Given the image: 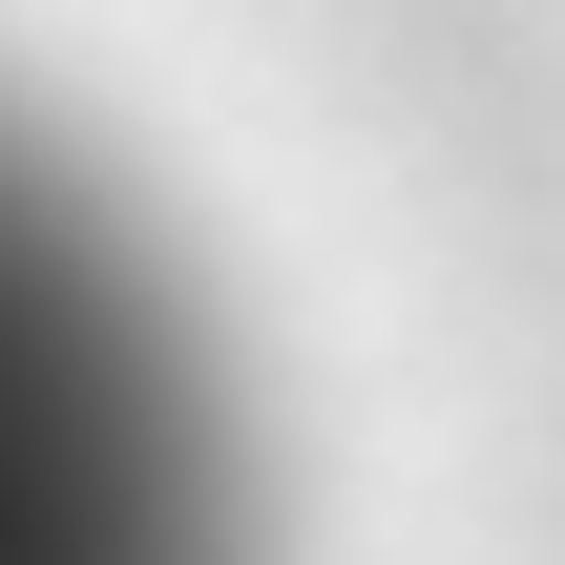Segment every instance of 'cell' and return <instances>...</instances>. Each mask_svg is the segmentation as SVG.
<instances>
[{
	"mask_svg": "<svg viewBox=\"0 0 565 565\" xmlns=\"http://www.w3.org/2000/svg\"><path fill=\"white\" fill-rule=\"evenodd\" d=\"M0 565H252V461L168 252L0 126Z\"/></svg>",
	"mask_w": 565,
	"mask_h": 565,
	"instance_id": "1",
	"label": "cell"
}]
</instances>
